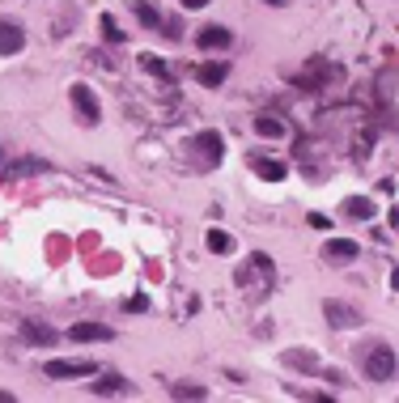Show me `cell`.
Segmentation results:
<instances>
[{"instance_id": "cell-9", "label": "cell", "mask_w": 399, "mask_h": 403, "mask_svg": "<svg viewBox=\"0 0 399 403\" xmlns=\"http://www.w3.org/2000/svg\"><path fill=\"white\" fill-rule=\"evenodd\" d=\"M26 47V30L17 21H0V55H17Z\"/></svg>"}, {"instance_id": "cell-20", "label": "cell", "mask_w": 399, "mask_h": 403, "mask_svg": "<svg viewBox=\"0 0 399 403\" xmlns=\"http://www.w3.org/2000/svg\"><path fill=\"white\" fill-rule=\"evenodd\" d=\"M251 166H255V174H259V178H272V183H281V178H285V166H281V161H264V157H255Z\"/></svg>"}, {"instance_id": "cell-26", "label": "cell", "mask_w": 399, "mask_h": 403, "mask_svg": "<svg viewBox=\"0 0 399 403\" xmlns=\"http://www.w3.org/2000/svg\"><path fill=\"white\" fill-rule=\"evenodd\" d=\"M0 403H13V395H9V391H0Z\"/></svg>"}, {"instance_id": "cell-22", "label": "cell", "mask_w": 399, "mask_h": 403, "mask_svg": "<svg viewBox=\"0 0 399 403\" xmlns=\"http://www.w3.org/2000/svg\"><path fill=\"white\" fill-rule=\"evenodd\" d=\"M170 395L174 399H208V391L196 387V382H179V387H170Z\"/></svg>"}, {"instance_id": "cell-17", "label": "cell", "mask_w": 399, "mask_h": 403, "mask_svg": "<svg viewBox=\"0 0 399 403\" xmlns=\"http://www.w3.org/2000/svg\"><path fill=\"white\" fill-rule=\"evenodd\" d=\"M89 391H94V395H123V391H128V378H119V374H102Z\"/></svg>"}, {"instance_id": "cell-2", "label": "cell", "mask_w": 399, "mask_h": 403, "mask_svg": "<svg viewBox=\"0 0 399 403\" xmlns=\"http://www.w3.org/2000/svg\"><path fill=\"white\" fill-rule=\"evenodd\" d=\"M255 276H264V280L276 276V268H272V259H268L264 251H255V255L238 268V285H242V289H255Z\"/></svg>"}, {"instance_id": "cell-16", "label": "cell", "mask_w": 399, "mask_h": 403, "mask_svg": "<svg viewBox=\"0 0 399 403\" xmlns=\"http://www.w3.org/2000/svg\"><path fill=\"white\" fill-rule=\"evenodd\" d=\"M344 217L370 221V217H374V200H370V195H349V200H344Z\"/></svg>"}, {"instance_id": "cell-21", "label": "cell", "mask_w": 399, "mask_h": 403, "mask_svg": "<svg viewBox=\"0 0 399 403\" xmlns=\"http://www.w3.org/2000/svg\"><path fill=\"white\" fill-rule=\"evenodd\" d=\"M140 68H145V72H153V76H162V81H174V72H170L157 55H140Z\"/></svg>"}, {"instance_id": "cell-6", "label": "cell", "mask_w": 399, "mask_h": 403, "mask_svg": "<svg viewBox=\"0 0 399 403\" xmlns=\"http://www.w3.org/2000/svg\"><path fill=\"white\" fill-rule=\"evenodd\" d=\"M323 314H327L332 327H357L361 323V310L349 306V302H323Z\"/></svg>"}, {"instance_id": "cell-15", "label": "cell", "mask_w": 399, "mask_h": 403, "mask_svg": "<svg viewBox=\"0 0 399 403\" xmlns=\"http://www.w3.org/2000/svg\"><path fill=\"white\" fill-rule=\"evenodd\" d=\"M47 170V161H38V157H21V161H13L9 170H4V183H17L21 174H43Z\"/></svg>"}, {"instance_id": "cell-24", "label": "cell", "mask_w": 399, "mask_h": 403, "mask_svg": "<svg viewBox=\"0 0 399 403\" xmlns=\"http://www.w3.org/2000/svg\"><path fill=\"white\" fill-rule=\"evenodd\" d=\"M162 30H166V34H170V38H179V30H183V25H179V17H170V21H166V25H162Z\"/></svg>"}, {"instance_id": "cell-14", "label": "cell", "mask_w": 399, "mask_h": 403, "mask_svg": "<svg viewBox=\"0 0 399 403\" xmlns=\"http://www.w3.org/2000/svg\"><path fill=\"white\" fill-rule=\"evenodd\" d=\"M225 76H230V59H213V64L200 68V85H208V89H217Z\"/></svg>"}, {"instance_id": "cell-4", "label": "cell", "mask_w": 399, "mask_h": 403, "mask_svg": "<svg viewBox=\"0 0 399 403\" xmlns=\"http://www.w3.org/2000/svg\"><path fill=\"white\" fill-rule=\"evenodd\" d=\"M68 98H72V106L81 110V119H85V123H98V119H102V106H98V98H94V89H89V85H72V93H68Z\"/></svg>"}, {"instance_id": "cell-28", "label": "cell", "mask_w": 399, "mask_h": 403, "mask_svg": "<svg viewBox=\"0 0 399 403\" xmlns=\"http://www.w3.org/2000/svg\"><path fill=\"white\" fill-rule=\"evenodd\" d=\"M264 4H276V8H281V4H285V0H264Z\"/></svg>"}, {"instance_id": "cell-18", "label": "cell", "mask_w": 399, "mask_h": 403, "mask_svg": "<svg viewBox=\"0 0 399 403\" xmlns=\"http://www.w3.org/2000/svg\"><path fill=\"white\" fill-rule=\"evenodd\" d=\"M204 242H208V251H213V255H230V251H234V238H230L225 229H208V238H204Z\"/></svg>"}, {"instance_id": "cell-7", "label": "cell", "mask_w": 399, "mask_h": 403, "mask_svg": "<svg viewBox=\"0 0 399 403\" xmlns=\"http://www.w3.org/2000/svg\"><path fill=\"white\" fill-rule=\"evenodd\" d=\"M196 42H200V47H208V51H225V47H234V34H230L225 25H200Z\"/></svg>"}, {"instance_id": "cell-3", "label": "cell", "mask_w": 399, "mask_h": 403, "mask_svg": "<svg viewBox=\"0 0 399 403\" xmlns=\"http://www.w3.org/2000/svg\"><path fill=\"white\" fill-rule=\"evenodd\" d=\"M21 340H26V344H38V348H55L64 336H60L51 323H43V319H26V323H21Z\"/></svg>"}, {"instance_id": "cell-11", "label": "cell", "mask_w": 399, "mask_h": 403, "mask_svg": "<svg viewBox=\"0 0 399 403\" xmlns=\"http://www.w3.org/2000/svg\"><path fill=\"white\" fill-rule=\"evenodd\" d=\"M285 365H289V370H302V374H319V370H323L310 348H289V353H285Z\"/></svg>"}, {"instance_id": "cell-5", "label": "cell", "mask_w": 399, "mask_h": 403, "mask_svg": "<svg viewBox=\"0 0 399 403\" xmlns=\"http://www.w3.org/2000/svg\"><path fill=\"white\" fill-rule=\"evenodd\" d=\"M115 331L106 327V323H72L68 327V340L72 344H102V340H111Z\"/></svg>"}, {"instance_id": "cell-23", "label": "cell", "mask_w": 399, "mask_h": 403, "mask_svg": "<svg viewBox=\"0 0 399 403\" xmlns=\"http://www.w3.org/2000/svg\"><path fill=\"white\" fill-rule=\"evenodd\" d=\"M102 34H106V42H123V34H119V25L111 21V13H102Z\"/></svg>"}, {"instance_id": "cell-19", "label": "cell", "mask_w": 399, "mask_h": 403, "mask_svg": "<svg viewBox=\"0 0 399 403\" xmlns=\"http://www.w3.org/2000/svg\"><path fill=\"white\" fill-rule=\"evenodd\" d=\"M255 132L259 136H285V123L276 115H255Z\"/></svg>"}, {"instance_id": "cell-1", "label": "cell", "mask_w": 399, "mask_h": 403, "mask_svg": "<svg viewBox=\"0 0 399 403\" xmlns=\"http://www.w3.org/2000/svg\"><path fill=\"white\" fill-rule=\"evenodd\" d=\"M361 353V370H366V378L370 382H391L399 370V357L391 344H366V348H357Z\"/></svg>"}, {"instance_id": "cell-13", "label": "cell", "mask_w": 399, "mask_h": 403, "mask_svg": "<svg viewBox=\"0 0 399 403\" xmlns=\"http://www.w3.org/2000/svg\"><path fill=\"white\" fill-rule=\"evenodd\" d=\"M132 8H136V17H140V25H149V30H162V25H166V17H162V8H157L153 0H132Z\"/></svg>"}, {"instance_id": "cell-12", "label": "cell", "mask_w": 399, "mask_h": 403, "mask_svg": "<svg viewBox=\"0 0 399 403\" xmlns=\"http://www.w3.org/2000/svg\"><path fill=\"white\" fill-rule=\"evenodd\" d=\"M191 149H204V166H217V161H221V136H217V132L196 136V140H191Z\"/></svg>"}, {"instance_id": "cell-27", "label": "cell", "mask_w": 399, "mask_h": 403, "mask_svg": "<svg viewBox=\"0 0 399 403\" xmlns=\"http://www.w3.org/2000/svg\"><path fill=\"white\" fill-rule=\"evenodd\" d=\"M391 285H395V293H399V272H395V276H391Z\"/></svg>"}, {"instance_id": "cell-10", "label": "cell", "mask_w": 399, "mask_h": 403, "mask_svg": "<svg viewBox=\"0 0 399 403\" xmlns=\"http://www.w3.org/2000/svg\"><path fill=\"white\" fill-rule=\"evenodd\" d=\"M323 255H327V263H353V259L361 255V246H357V242H349V238H336V242H327V246H323Z\"/></svg>"}, {"instance_id": "cell-8", "label": "cell", "mask_w": 399, "mask_h": 403, "mask_svg": "<svg viewBox=\"0 0 399 403\" xmlns=\"http://www.w3.org/2000/svg\"><path fill=\"white\" fill-rule=\"evenodd\" d=\"M94 361H47V378H89Z\"/></svg>"}, {"instance_id": "cell-25", "label": "cell", "mask_w": 399, "mask_h": 403, "mask_svg": "<svg viewBox=\"0 0 399 403\" xmlns=\"http://www.w3.org/2000/svg\"><path fill=\"white\" fill-rule=\"evenodd\" d=\"M208 0H183V8H204Z\"/></svg>"}]
</instances>
